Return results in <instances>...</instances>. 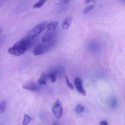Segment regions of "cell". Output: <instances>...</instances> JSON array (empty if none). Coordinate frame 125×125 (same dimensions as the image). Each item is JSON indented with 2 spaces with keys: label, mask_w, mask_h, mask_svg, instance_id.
Returning <instances> with one entry per match:
<instances>
[{
  "label": "cell",
  "mask_w": 125,
  "mask_h": 125,
  "mask_svg": "<svg viewBox=\"0 0 125 125\" xmlns=\"http://www.w3.org/2000/svg\"><path fill=\"white\" fill-rule=\"evenodd\" d=\"M34 40V38H24L10 48L8 50V53L17 56H21L32 46Z\"/></svg>",
  "instance_id": "cell-1"
},
{
  "label": "cell",
  "mask_w": 125,
  "mask_h": 125,
  "mask_svg": "<svg viewBox=\"0 0 125 125\" xmlns=\"http://www.w3.org/2000/svg\"><path fill=\"white\" fill-rule=\"evenodd\" d=\"M55 44V41H53L39 44L34 49L33 53L34 56H36L45 53L53 47Z\"/></svg>",
  "instance_id": "cell-2"
},
{
  "label": "cell",
  "mask_w": 125,
  "mask_h": 125,
  "mask_svg": "<svg viewBox=\"0 0 125 125\" xmlns=\"http://www.w3.org/2000/svg\"><path fill=\"white\" fill-rule=\"evenodd\" d=\"M46 23V22H43L36 25L27 33V37L30 38H34L36 37L44 30Z\"/></svg>",
  "instance_id": "cell-3"
},
{
  "label": "cell",
  "mask_w": 125,
  "mask_h": 125,
  "mask_svg": "<svg viewBox=\"0 0 125 125\" xmlns=\"http://www.w3.org/2000/svg\"><path fill=\"white\" fill-rule=\"evenodd\" d=\"M52 110L53 114L56 118H60L62 116V106L58 100L54 103Z\"/></svg>",
  "instance_id": "cell-4"
},
{
  "label": "cell",
  "mask_w": 125,
  "mask_h": 125,
  "mask_svg": "<svg viewBox=\"0 0 125 125\" xmlns=\"http://www.w3.org/2000/svg\"><path fill=\"white\" fill-rule=\"evenodd\" d=\"M74 84L78 92L85 96L86 94V92L83 87L82 81L81 79L78 77L76 78L74 80Z\"/></svg>",
  "instance_id": "cell-5"
},
{
  "label": "cell",
  "mask_w": 125,
  "mask_h": 125,
  "mask_svg": "<svg viewBox=\"0 0 125 125\" xmlns=\"http://www.w3.org/2000/svg\"><path fill=\"white\" fill-rule=\"evenodd\" d=\"M23 88L27 90L33 91H39L40 89V85L34 82H31L23 86Z\"/></svg>",
  "instance_id": "cell-6"
},
{
  "label": "cell",
  "mask_w": 125,
  "mask_h": 125,
  "mask_svg": "<svg viewBox=\"0 0 125 125\" xmlns=\"http://www.w3.org/2000/svg\"><path fill=\"white\" fill-rule=\"evenodd\" d=\"M73 19V17L71 15L68 16L65 18L62 21V29L64 30L68 29L71 24Z\"/></svg>",
  "instance_id": "cell-7"
},
{
  "label": "cell",
  "mask_w": 125,
  "mask_h": 125,
  "mask_svg": "<svg viewBox=\"0 0 125 125\" xmlns=\"http://www.w3.org/2000/svg\"><path fill=\"white\" fill-rule=\"evenodd\" d=\"M54 31H49L46 32L42 38L43 42H47L51 41L55 35Z\"/></svg>",
  "instance_id": "cell-8"
},
{
  "label": "cell",
  "mask_w": 125,
  "mask_h": 125,
  "mask_svg": "<svg viewBox=\"0 0 125 125\" xmlns=\"http://www.w3.org/2000/svg\"><path fill=\"white\" fill-rule=\"evenodd\" d=\"M58 21H53L47 25V28L49 31H54L58 24Z\"/></svg>",
  "instance_id": "cell-9"
},
{
  "label": "cell",
  "mask_w": 125,
  "mask_h": 125,
  "mask_svg": "<svg viewBox=\"0 0 125 125\" xmlns=\"http://www.w3.org/2000/svg\"><path fill=\"white\" fill-rule=\"evenodd\" d=\"M47 77L50 78L52 83H54L56 81L57 79V72L56 71H52L48 73Z\"/></svg>",
  "instance_id": "cell-10"
},
{
  "label": "cell",
  "mask_w": 125,
  "mask_h": 125,
  "mask_svg": "<svg viewBox=\"0 0 125 125\" xmlns=\"http://www.w3.org/2000/svg\"><path fill=\"white\" fill-rule=\"evenodd\" d=\"M47 76L45 73H43L42 74L41 77L40 79L38 80V84L40 86H41L42 85H44L46 84V78Z\"/></svg>",
  "instance_id": "cell-11"
},
{
  "label": "cell",
  "mask_w": 125,
  "mask_h": 125,
  "mask_svg": "<svg viewBox=\"0 0 125 125\" xmlns=\"http://www.w3.org/2000/svg\"><path fill=\"white\" fill-rule=\"evenodd\" d=\"M47 1V0H39L33 6V7L34 9L40 8L43 6Z\"/></svg>",
  "instance_id": "cell-12"
},
{
  "label": "cell",
  "mask_w": 125,
  "mask_h": 125,
  "mask_svg": "<svg viewBox=\"0 0 125 125\" xmlns=\"http://www.w3.org/2000/svg\"><path fill=\"white\" fill-rule=\"evenodd\" d=\"M7 103L5 101H3L0 103V114L4 113L6 107Z\"/></svg>",
  "instance_id": "cell-13"
},
{
  "label": "cell",
  "mask_w": 125,
  "mask_h": 125,
  "mask_svg": "<svg viewBox=\"0 0 125 125\" xmlns=\"http://www.w3.org/2000/svg\"><path fill=\"white\" fill-rule=\"evenodd\" d=\"M84 111V108L82 105L78 104L76 106L75 109V111L78 114L82 113Z\"/></svg>",
  "instance_id": "cell-14"
},
{
  "label": "cell",
  "mask_w": 125,
  "mask_h": 125,
  "mask_svg": "<svg viewBox=\"0 0 125 125\" xmlns=\"http://www.w3.org/2000/svg\"><path fill=\"white\" fill-rule=\"evenodd\" d=\"M31 119H32L28 115L25 114V115H24L23 125H28V124L30 123Z\"/></svg>",
  "instance_id": "cell-15"
},
{
  "label": "cell",
  "mask_w": 125,
  "mask_h": 125,
  "mask_svg": "<svg viewBox=\"0 0 125 125\" xmlns=\"http://www.w3.org/2000/svg\"><path fill=\"white\" fill-rule=\"evenodd\" d=\"M94 7V6L93 5H90V6L87 7L82 11V14H87L91 10H92L93 9Z\"/></svg>",
  "instance_id": "cell-16"
},
{
  "label": "cell",
  "mask_w": 125,
  "mask_h": 125,
  "mask_svg": "<svg viewBox=\"0 0 125 125\" xmlns=\"http://www.w3.org/2000/svg\"><path fill=\"white\" fill-rule=\"evenodd\" d=\"M65 80H66V84H67V85L68 87L69 88H70L71 90H73L74 87H73V84L70 82L69 79H68V77L67 76H66L65 77Z\"/></svg>",
  "instance_id": "cell-17"
},
{
  "label": "cell",
  "mask_w": 125,
  "mask_h": 125,
  "mask_svg": "<svg viewBox=\"0 0 125 125\" xmlns=\"http://www.w3.org/2000/svg\"><path fill=\"white\" fill-rule=\"evenodd\" d=\"M117 105V101L116 99H114L112 100L111 102V107L112 109H115L116 108Z\"/></svg>",
  "instance_id": "cell-18"
},
{
  "label": "cell",
  "mask_w": 125,
  "mask_h": 125,
  "mask_svg": "<svg viewBox=\"0 0 125 125\" xmlns=\"http://www.w3.org/2000/svg\"><path fill=\"white\" fill-rule=\"evenodd\" d=\"M69 0H59V3L60 4H64L67 3Z\"/></svg>",
  "instance_id": "cell-19"
},
{
  "label": "cell",
  "mask_w": 125,
  "mask_h": 125,
  "mask_svg": "<svg viewBox=\"0 0 125 125\" xmlns=\"http://www.w3.org/2000/svg\"><path fill=\"white\" fill-rule=\"evenodd\" d=\"M100 125H108V123L106 121H102L100 122Z\"/></svg>",
  "instance_id": "cell-20"
},
{
  "label": "cell",
  "mask_w": 125,
  "mask_h": 125,
  "mask_svg": "<svg viewBox=\"0 0 125 125\" xmlns=\"http://www.w3.org/2000/svg\"><path fill=\"white\" fill-rule=\"evenodd\" d=\"M94 0H85V2L86 3L88 4Z\"/></svg>",
  "instance_id": "cell-21"
},
{
  "label": "cell",
  "mask_w": 125,
  "mask_h": 125,
  "mask_svg": "<svg viewBox=\"0 0 125 125\" xmlns=\"http://www.w3.org/2000/svg\"><path fill=\"white\" fill-rule=\"evenodd\" d=\"M1 31H2V29L0 28V34L1 32Z\"/></svg>",
  "instance_id": "cell-22"
},
{
  "label": "cell",
  "mask_w": 125,
  "mask_h": 125,
  "mask_svg": "<svg viewBox=\"0 0 125 125\" xmlns=\"http://www.w3.org/2000/svg\"><path fill=\"white\" fill-rule=\"evenodd\" d=\"M1 1H4L6 0H0Z\"/></svg>",
  "instance_id": "cell-23"
}]
</instances>
